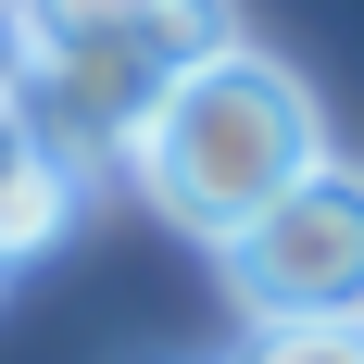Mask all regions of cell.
<instances>
[{
  "label": "cell",
  "instance_id": "3957f363",
  "mask_svg": "<svg viewBox=\"0 0 364 364\" xmlns=\"http://www.w3.org/2000/svg\"><path fill=\"white\" fill-rule=\"evenodd\" d=\"M63 226H75V164L50 151V126H13L0 139V264L50 252Z\"/></svg>",
  "mask_w": 364,
  "mask_h": 364
},
{
  "label": "cell",
  "instance_id": "6da1fadb",
  "mask_svg": "<svg viewBox=\"0 0 364 364\" xmlns=\"http://www.w3.org/2000/svg\"><path fill=\"white\" fill-rule=\"evenodd\" d=\"M113 151H126V176H139L188 239H214V252L264 214V201H289V188L327 164V139H314V88H301L277 50H252V38L188 50V63L126 113Z\"/></svg>",
  "mask_w": 364,
  "mask_h": 364
},
{
  "label": "cell",
  "instance_id": "5b68a950",
  "mask_svg": "<svg viewBox=\"0 0 364 364\" xmlns=\"http://www.w3.org/2000/svg\"><path fill=\"white\" fill-rule=\"evenodd\" d=\"M13 126H38V26H26V0H0V139Z\"/></svg>",
  "mask_w": 364,
  "mask_h": 364
},
{
  "label": "cell",
  "instance_id": "7a4b0ae2",
  "mask_svg": "<svg viewBox=\"0 0 364 364\" xmlns=\"http://www.w3.org/2000/svg\"><path fill=\"white\" fill-rule=\"evenodd\" d=\"M226 289L252 327H364V176L314 164L226 239Z\"/></svg>",
  "mask_w": 364,
  "mask_h": 364
},
{
  "label": "cell",
  "instance_id": "277c9868",
  "mask_svg": "<svg viewBox=\"0 0 364 364\" xmlns=\"http://www.w3.org/2000/svg\"><path fill=\"white\" fill-rule=\"evenodd\" d=\"M38 38H176V26H214V0H26Z\"/></svg>",
  "mask_w": 364,
  "mask_h": 364
},
{
  "label": "cell",
  "instance_id": "8992f818",
  "mask_svg": "<svg viewBox=\"0 0 364 364\" xmlns=\"http://www.w3.org/2000/svg\"><path fill=\"white\" fill-rule=\"evenodd\" d=\"M239 364H364V327H252Z\"/></svg>",
  "mask_w": 364,
  "mask_h": 364
}]
</instances>
